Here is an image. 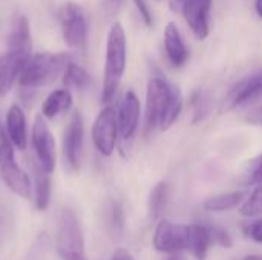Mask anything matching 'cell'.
<instances>
[{
    "mask_svg": "<svg viewBox=\"0 0 262 260\" xmlns=\"http://www.w3.org/2000/svg\"><path fill=\"white\" fill-rule=\"evenodd\" d=\"M261 97V80H259L258 74H253V75L241 80L239 83H236L230 89V92L227 93V97H226V100H224V103L221 106V110L229 112V110L238 109L241 106H247V104L259 100Z\"/></svg>",
    "mask_w": 262,
    "mask_h": 260,
    "instance_id": "13",
    "label": "cell"
},
{
    "mask_svg": "<svg viewBox=\"0 0 262 260\" xmlns=\"http://www.w3.org/2000/svg\"><path fill=\"white\" fill-rule=\"evenodd\" d=\"M29 58L31 55L14 49H6L0 54V97H5L12 89Z\"/></svg>",
    "mask_w": 262,
    "mask_h": 260,
    "instance_id": "14",
    "label": "cell"
},
{
    "mask_svg": "<svg viewBox=\"0 0 262 260\" xmlns=\"http://www.w3.org/2000/svg\"><path fill=\"white\" fill-rule=\"evenodd\" d=\"M181 112H183V95H181V90L177 87L172 98H170V103H169V106L166 109V113H164V116L161 120L160 130H163V132L169 130L177 123Z\"/></svg>",
    "mask_w": 262,
    "mask_h": 260,
    "instance_id": "24",
    "label": "cell"
},
{
    "mask_svg": "<svg viewBox=\"0 0 262 260\" xmlns=\"http://www.w3.org/2000/svg\"><path fill=\"white\" fill-rule=\"evenodd\" d=\"M177 86L170 84L161 77H154L147 83L146 90V115H144V133L150 135L157 127H160L166 109Z\"/></svg>",
    "mask_w": 262,
    "mask_h": 260,
    "instance_id": "5",
    "label": "cell"
},
{
    "mask_svg": "<svg viewBox=\"0 0 262 260\" xmlns=\"http://www.w3.org/2000/svg\"><path fill=\"white\" fill-rule=\"evenodd\" d=\"M64 43L72 49H84L88 43V20L83 8L75 2H66L58 11Z\"/></svg>",
    "mask_w": 262,
    "mask_h": 260,
    "instance_id": "6",
    "label": "cell"
},
{
    "mask_svg": "<svg viewBox=\"0 0 262 260\" xmlns=\"http://www.w3.org/2000/svg\"><path fill=\"white\" fill-rule=\"evenodd\" d=\"M239 213L244 218H258L262 215V184L256 185L255 190L243 202Z\"/></svg>",
    "mask_w": 262,
    "mask_h": 260,
    "instance_id": "26",
    "label": "cell"
},
{
    "mask_svg": "<svg viewBox=\"0 0 262 260\" xmlns=\"http://www.w3.org/2000/svg\"><path fill=\"white\" fill-rule=\"evenodd\" d=\"M243 260H262V256H258V254H252V256H246Z\"/></svg>",
    "mask_w": 262,
    "mask_h": 260,
    "instance_id": "33",
    "label": "cell"
},
{
    "mask_svg": "<svg viewBox=\"0 0 262 260\" xmlns=\"http://www.w3.org/2000/svg\"><path fill=\"white\" fill-rule=\"evenodd\" d=\"M115 2H120V0H115Z\"/></svg>",
    "mask_w": 262,
    "mask_h": 260,
    "instance_id": "38",
    "label": "cell"
},
{
    "mask_svg": "<svg viewBox=\"0 0 262 260\" xmlns=\"http://www.w3.org/2000/svg\"><path fill=\"white\" fill-rule=\"evenodd\" d=\"M55 248L61 260H88L81 224L69 208H63L58 218Z\"/></svg>",
    "mask_w": 262,
    "mask_h": 260,
    "instance_id": "3",
    "label": "cell"
},
{
    "mask_svg": "<svg viewBox=\"0 0 262 260\" xmlns=\"http://www.w3.org/2000/svg\"><path fill=\"white\" fill-rule=\"evenodd\" d=\"M72 107V95L68 89L52 90L41 104V116L46 120L55 118Z\"/></svg>",
    "mask_w": 262,
    "mask_h": 260,
    "instance_id": "19",
    "label": "cell"
},
{
    "mask_svg": "<svg viewBox=\"0 0 262 260\" xmlns=\"http://www.w3.org/2000/svg\"><path fill=\"white\" fill-rule=\"evenodd\" d=\"M132 2H134V5H135V8L138 11L140 17H141L143 23L147 28H152L154 26V14H152V9L147 5V2L146 0H132Z\"/></svg>",
    "mask_w": 262,
    "mask_h": 260,
    "instance_id": "30",
    "label": "cell"
},
{
    "mask_svg": "<svg viewBox=\"0 0 262 260\" xmlns=\"http://www.w3.org/2000/svg\"><path fill=\"white\" fill-rule=\"evenodd\" d=\"M243 201H246V193L241 190L220 193V195H215V196H210L206 199L204 210L209 213H224V211H229V210L238 207Z\"/></svg>",
    "mask_w": 262,
    "mask_h": 260,
    "instance_id": "20",
    "label": "cell"
},
{
    "mask_svg": "<svg viewBox=\"0 0 262 260\" xmlns=\"http://www.w3.org/2000/svg\"><path fill=\"white\" fill-rule=\"evenodd\" d=\"M164 49L173 67H183L189 60V49L175 21H169L164 28Z\"/></svg>",
    "mask_w": 262,
    "mask_h": 260,
    "instance_id": "15",
    "label": "cell"
},
{
    "mask_svg": "<svg viewBox=\"0 0 262 260\" xmlns=\"http://www.w3.org/2000/svg\"><path fill=\"white\" fill-rule=\"evenodd\" d=\"M0 178L5 185L23 199H29L32 195V184L28 173L17 164L14 158V149L9 138L0 135Z\"/></svg>",
    "mask_w": 262,
    "mask_h": 260,
    "instance_id": "4",
    "label": "cell"
},
{
    "mask_svg": "<svg viewBox=\"0 0 262 260\" xmlns=\"http://www.w3.org/2000/svg\"><path fill=\"white\" fill-rule=\"evenodd\" d=\"M210 230V238H212V244H216L223 248H232L233 245V241L230 238V234L223 230V228H218V227H209Z\"/></svg>",
    "mask_w": 262,
    "mask_h": 260,
    "instance_id": "27",
    "label": "cell"
},
{
    "mask_svg": "<svg viewBox=\"0 0 262 260\" xmlns=\"http://www.w3.org/2000/svg\"><path fill=\"white\" fill-rule=\"evenodd\" d=\"M258 75H259V80H261V86H262V70L261 72H258Z\"/></svg>",
    "mask_w": 262,
    "mask_h": 260,
    "instance_id": "34",
    "label": "cell"
},
{
    "mask_svg": "<svg viewBox=\"0 0 262 260\" xmlns=\"http://www.w3.org/2000/svg\"><path fill=\"white\" fill-rule=\"evenodd\" d=\"M92 143L97 152L109 158L117 146L118 139V124H117V112L114 107L106 106L95 118L91 130Z\"/></svg>",
    "mask_w": 262,
    "mask_h": 260,
    "instance_id": "8",
    "label": "cell"
},
{
    "mask_svg": "<svg viewBox=\"0 0 262 260\" xmlns=\"http://www.w3.org/2000/svg\"><path fill=\"white\" fill-rule=\"evenodd\" d=\"M175 2H178V3H181V5H183V2H184V0H175Z\"/></svg>",
    "mask_w": 262,
    "mask_h": 260,
    "instance_id": "35",
    "label": "cell"
},
{
    "mask_svg": "<svg viewBox=\"0 0 262 260\" xmlns=\"http://www.w3.org/2000/svg\"><path fill=\"white\" fill-rule=\"evenodd\" d=\"M31 141L32 147L37 156L38 167L51 175L55 170L57 164V146H55V138L46 123V120L38 115L34 120L32 130H31Z\"/></svg>",
    "mask_w": 262,
    "mask_h": 260,
    "instance_id": "7",
    "label": "cell"
},
{
    "mask_svg": "<svg viewBox=\"0 0 262 260\" xmlns=\"http://www.w3.org/2000/svg\"><path fill=\"white\" fill-rule=\"evenodd\" d=\"M167 202V184L166 182H158L149 196V216L152 221H157L161 213L164 211Z\"/></svg>",
    "mask_w": 262,
    "mask_h": 260,
    "instance_id": "23",
    "label": "cell"
},
{
    "mask_svg": "<svg viewBox=\"0 0 262 260\" xmlns=\"http://www.w3.org/2000/svg\"><path fill=\"white\" fill-rule=\"evenodd\" d=\"M8 49H14L32 55V37H31V28L26 15H18L14 20V25L8 37Z\"/></svg>",
    "mask_w": 262,
    "mask_h": 260,
    "instance_id": "17",
    "label": "cell"
},
{
    "mask_svg": "<svg viewBox=\"0 0 262 260\" xmlns=\"http://www.w3.org/2000/svg\"><path fill=\"white\" fill-rule=\"evenodd\" d=\"M255 9H256L258 17L262 18V0H255Z\"/></svg>",
    "mask_w": 262,
    "mask_h": 260,
    "instance_id": "32",
    "label": "cell"
},
{
    "mask_svg": "<svg viewBox=\"0 0 262 260\" xmlns=\"http://www.w3.org/2000/svg\"><path fill=\"white\" fill-rule=\"evenodd\" d=\"M111 260H134V257L130 256L129 251H126V250H123V248H118V250L114 253V256L111 257Z\"/></svg>",
    "mask_w": 262,
    "mask_h": 260,
    "instance_id": "31",
    "label": "cell"
},
{
    "mask_svg": "<svg viewBox=\"0 0 262 260\" xmlns=\"http://www.w3.org/2000/svg\"><path fill=\"white\" fill-rule=\"evenodd\" d=\"M51 201V179L49 175L45 173L37 166L35 173V208L38 211H45L49 207Z\"/></svg>",
    "mask_w": 262,
    "mask_h": 260,
    "instance_id": "22",
    "label": "cell"
},
{
    "mask_svg": "<svg viewBox=\"0 0 262 260\" xmlns=\"http://www.w3.org/2000/svg\"><path fill=\"white\" fill-rule=\"evenodd\" d=\"M189 225L173 224L170 221H161L155 227L152 245L157 251L164 254H178L187 250Z\"/></svg>",
    "mask_w": 262,
    "mask_h": 260,
    "instance_id": "9",
    "label": "cell"
},
{
    "mask_svg": "<svg viewBox=\"0 0 262 260\" xmlns=\"http://www.w3.org/2000/svg\"><path fill=\"white\" fill-rule=\"evenodd\" d=\"M69 63H71V57L69 54L64 52L32 54L20 74L18 83L23 89L28 90L49 86L60 75H63Z\"/></svg>",
    "mask_w": 262,
    "mask_h": 260,
    "instance_id": "2",
    "label": "cell"
},
{
    "mask_svg": "<svg viewBox=\"0 0 262 260\" xmlns=\"http://www.w3.org/2000/svg\"><path fill=\"white\" fill-rule=\"evenodd\" d=\"M84 147V123L80 112H74L64 132L63 156L71 172H78L83 162Z\"/></svg>",
    "mask_w": 262,
    "mask_h": 260,
    "instance_id": "10",
    "label": "cell"
},
{
    "mask_svg": "<svg viewBox=\"0 0 262 260\" xmlns=\"http://www.w3.org/2000/svg\"><path fill=\"white\" fill-rule=\"evenodd\" d=\"M2 133H3V132H2V124H0V135H2Z\"/></svg>",
    "mask_w": 262,
    "mask_h": 260,
    "instance_id": "37",
    "label": "cell"
},
{
    "mask_svg": "<svg viewBox=\"0 0 262 260\" xmlns=\"http://www.w3.org/2000/svg\"><path fill=\"white\" fill-rule=\"evenodd\" d=\"M141 103L134 90H127L117 110L118 135L123 141H130L140 126Z\"/></svg>",
    "mask_w": 262,
    "mask_h": 260,
    "instance_id": "12",
    "label": "cell"
},
{
    "mask_svg": "<svg viewBox=\"0 0 262 260\" xmlns=\"http://www.w3.org/2000/svg\"><path fill=\"white\" fill-rule=\"evenodd\" d=\"M212 245L210 230L206 225L192 224L189 225V236H187V251L196 260H206L209 248Z\"/></svg>",
    "mask_w": 262,
    "mask_h": 260,
    "instance_id": "18",
    "label": "cell"
},
{
    "mask_svg": "<svg viewBox=\"0 0 262 260\" xmlns=\"http://www.w3.org/2000/svg\"><path fill=\"white\" fill-rule=\"evenodd\" d=\"M243 233L247 238H250L252 241H255L258 244H262V218L244 224L243 225Z\"/></svg>",
    "mask_w": 262,
    "mask_h": 260,
    "instance_id": "28",
    "label": "cell"
},
{
    "mask_svg": "<svg viewBox=\"0 0 262 260\" xmlns=\"http://www.w3.org/2000/svg\"><path fill=\"white\" fill-rule=\"evenodd\" d=\"M247 181L252 185L262 184V155L250 162V170L247 173Z\"/></svg>",
    "mask_w": 262,
    "mask_h": 260,
    "instance_id": "29",
    "label": "cell"
},
{
    "mask_svg": "<svg viewBox=\"0 0 262 260\" xmlns=\"http://www.w3.org/2000/svg\"><path fill=\"white\" fill-rule=\"evenodd\" d=\"M6 136L20 150H25L28 146V129H26V116L23 109L18 104H12L6 113Z\"/></svg>",
    "mask_w": 262,
    "mask_h": 260,
    "instance_id": "16",
    "label": "cell"
},
{
    "mask_svg": "<svg viewBox=\"0 0 262 260\" xmlns=\"http://www.w3.org/2000/svg\"><path fill=\"white\" fill-rule=\"evenodd\" d=\"M63 84L66 89H77V90H84L91 84V77L86 69L78 66L77 63H69L61 75Z\"/></svg>",
    "mask_w": 262,
    "mask_h": 260,
    "instance_id": "21",
    "label": "cell"
},
{
    "mask_svg": "<svg viewBox=\"0 0 262 260\" xmlns=\"http://www.w3.org/2000/svg\"><path fill=\"white\" fill-rule=\"evenodd\" d=\"M107 224H109V231L111 236L118 241L123 236V230H124V211L120 202L114 201L109 207V218H107Z\"/></svg>",
    "mask_w": 262,
    "mask_h": 260,
    "instance_id": "25",
    "label": "cell"
},
{
    "mask_svg": "<svg viewBox=\"0 0 262 260\" xmlns=\"http://www.w3.org/2000/svg\"><path fill=\"white\" fill-rule=\"evenodd\" d=\"M213 0H184L181 11L187 26L196 40H206L210 34V15Z\"/></svg>",
    "mask_w": 262,
    "mask_h": 260,
    "instance_id": "11",
    "label": "cell"
},
{
    "mask_svg": "<svg viewBox=\"0 0 262 260\" xmlns=\"http://www.w3.org/2000/svg\"><path fill=\"white\" fill-rule=\"evenodd\" d=\"M127 66V37L123 25L115 21L109 32L106 41V60H104V78L101 101L109 106L115 98L120 81L126 72Z\"/></svg>",
    "mask_w": 262,
    "mask_h": 260,
    "instance_id": "1",
    "label": "cell"
},
{
    "mask_svg": "<svg viewBox=\"0 0 262 260\" xmlns=\"http://www.w3.org/2000/svg\"><path fill=\"white\" fill-rule=\"evenodd\" d=\"M169 260H181V259H178V257H172V259H169Z\"/></svg>",
    "mask_w": 262,
    "mask_h": 260,
    "instance_id": "36",
    "label": "cell"
}]
</instances>
